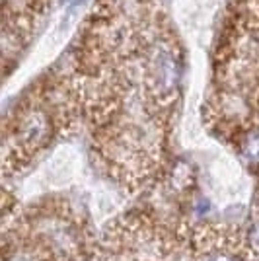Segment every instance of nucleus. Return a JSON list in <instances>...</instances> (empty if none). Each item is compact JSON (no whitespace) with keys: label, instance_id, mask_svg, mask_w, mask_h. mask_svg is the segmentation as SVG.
<instances>
[{"label":"nucleus","instance_id":"nucleus-1","mask_svg":"<svg viewBox=\"0 0 259 261\" xmlns=\"http://www.w3.org/2000/svg\"><path fill=\"white\" fill-rule=\"evenodd\" d=\"M49 117L43 109H32L23 113L18 121V129L14 133V141L20 142L22 148H35L47 139Z\"/></svg>","mask_w":259,"mask_h":261}]
</instances>
